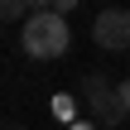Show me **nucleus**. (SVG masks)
I'll use <instances>...</instances> for the list:
<instances>
[{
	"label": "nucleus",
	"instance_id": "0eeeda50",
	"mask_svg": "<svg viewBox=\"0 0 130 130\" xmlns=\"http://www.w3.org/2000/svg\"><path fill=\"white\" fill-rule=\"evenodd\" d=\"M68 130H101V125H96V121H72Z\"/></svg>",
	"mask_w": 130,
	"mask_h": 130
},
{
	"label": "nucleus",
	"instance_id": "f257e3e1",
	"mask_svg": "<svg viewBox=\"0 0 130 130\" xmlns=\"http://www.w3.org/2000/svg\"><path fill=\"white\" fill-rule=\"evenodd\" d=\"M19 43H24V53H29V58H39V63H53V58H63V53L72 48L68 14H58V10H34V14L24 19V34H19Z\"/></svg>",
	"mask_w": 130,
	"mask_h": 130
},
{
	"label": "nucleus",
	"instance_id": "423d86ee",
	"mask_svg": "<svg viewBox=\"0 0 130 130\" xmlns=\"http://www.w3.org/2000/svg\"><path fill=\"white\" fill-rule=\"evenodd\" d=\"M77 5H82V0H53V10H58V14H72Z\"/></svg>",
	"mask_w": 130,
	"mask_h": 130
},
{
	"label": "nucleus",
	"instance_id": "f03ea898",
	"mask_svg": "<svg viewBox=\"0 0 130 130\" xmlns=\"http://www.w3.org/2000/svg\"><path fill=\"white\" fill-rule=\"evenodd\" d=\"M82 101L96 125H121L130 116L121 101V82H106V72H82Z\"/></svg>",
	"mask_w": 130,
	"mask_h": 130
},
{
	"label": "nucleus",
	"instance_id": "7ed1b4c3",
	"mask_svg": "<svg viewBox=\"0 0 130 130\" xmlns=\"http://www.w3.org/2000/svg\"><path fill=\"white\" fill-rule=\"evenodd\" d=\"M92 39H96L106 53H130V10H121V5L101 10L96 24H92Z\"/></svg>",
	"mask_w": 130,
	"mask_h": 130
},
{
	"label": "nucleus",
	"instance_id": "20e7f679",
	"mask_svg": "<svg viewBox=\"0 0 130 130\" xmlns=\"http://www.w3.org/2000/svg\"><path fill=\"white\" fill-rule=\"evenodd\" d=\"M24 14H34L29 0H0V19H5V24H14V19H24Z\"/></svg>",
	"mask_w": 130,
	"mask_h": 130
},
{
	"label": "nucleus",
	"instance_id": "9d476101",
	"mask_svg": "<svg viewBox=\"0 0 130 130\" xmlns=\"http://www.w3.org/2000/svg\"><path fill=\"white\" fill-rule=\"evenodd\" d=\"M5 130H24V125H5Z\"/></svg>",
	"mask_w": 130,
	"mask_h": 130
},
{
	"label": "nucleus",
	"instance_id": "6e6552de",
	"mask_svg": "<svg viewBox=\"0 0 130 130\" xmlns=\"http://www.w3.org/2000/svg\"><path fill=\"white\" fill-rule=\"evenodd\" d=\"M121 101H125V111H130V77L121 82Z\"/></svg>",
	"mask_w": 130,
	"mask_h": 130
},
{
	"label": "nucleus",
	"instance_id": "39448f33",
	"mask_svg": "<svg viewBox=\"0 0 130 130\" xmlns=\"http://www.w3.org/2000/svg\"><path fill=\"white\" fill-rule=\"evenodd\" d=\"M53 116L63 125H72V96H53Z\"/></svg>",
	"mask_w": 130,
	"mask_h": 130
},
{
	"label": "nucleus",
	"instance_id": "9b49d317",
	"mask_svg": "<svg viewBox=\"0 0 130 130\" xmlns=\"http://www.w3.org/2000/svg\"><path fill=\"white\" fill-rule=\"evenodd\" d=\"M125 63H130V53H125Z\"/></svg>",
	"mask_w": 130,
	"mask_h": 130
},
{
	"label": "nucleus",
	"instance_id": "1a4fd4ad",
	"mask_svg": "<svg viewBox=\"0 0 130 130\" xmlns=\"http://www.w3.org/2000/svg\"><path fill=\"white\" fill-rule=\"evenodd\" d=\"M29 10H53V0H29Z\"/></svg>",
	"mask_w": 130,
	"mask_h": 130
}]
</instances>
